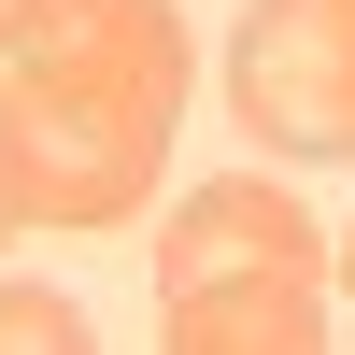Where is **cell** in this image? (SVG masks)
Here are the masks:
<instances>
[{"instance_id":"obj_3","label":"cell","mask_w":355,"mask_h":355,"mask_svg":"<svg viewBox=\"0 0 355 355\" xmlns=\"http://www.w3.org/2000/svg\"><path fill=\"white\" fill-rule=\"evenodd\" d=\"M242 270H341L270 171H214V185L157 227V284H242Z\"/></svg>"},{"instance_id":"obj_2","label":"cell","mask_w":355,"mask_h":355,"mask_svg":"<svg viewBox=\"0 0 355 355\" xmlns=\"http://www.w3.org/2000/svg\"><path fill=\"white\" fill-rule=\"evenodd\" d=\"M227 114L299 171H355V0H242Z\"/></svg>"},{"instance_id":"obj_4","label":"cell","mask_w":355,"mask_h":355,"mask_svg":"<svg viewBox=\"0 0 355 355\" xmlns=\"http://www.w3.org/2000/svg\"><path fill=\"white\" fill-rule=\"evenodd\" d=\"M157 355H327V270L157 284Z\"/></svg>"},{"instance_id":"obj_6","label":"cell","mask_w":355,"mask_h":355,"mask_svg":"<svg viewBox=\"0 0 355 355\" xmlns=\"http://www.w3.org/2000/svg\"><path fill=\"white\" fill-rule=\"evenodd\" d=\"M15 227H28V214H15V142H0V242H15Z\"/></svg>"},{"instance_id":"obj_7","label":"cell","mask_w":355,"mask_h":355,"mask_svg":"<svg viewBox=\"0 0 355 355\" xmlns=\"http://www.w3.org/2000/svg\"><path fill=\"white\" fill-rule=\"evenodd\" d=\"M341 299H355V227H341Z\"/></svg>"},{"instance_id":"obj_8","label":"cell","mask_w":355,"mask_h":355,"mask_svg":"<svg viewBox=\"0 0 355 355\" xmlns=\"http://www.w3.org/2000/svg\"><path fill=\"white\" fill-rule=\"evenodd\" d=\"M0 28H15V0H0Z\"/></svg>"},{"instance_id":"obj_5","label":"cell","mask_w":355,"mask_h":355,"mask_svg":"<svg viewBox=\"0 0 355 355\" xmlns=\"http://www.w3.org/2000/svg\"><path fill=\"white\" fill-rule=\"evenodd\" d=\"M0 355H100V341L57 284H0Z\"/></svg>"},{"instance_id":"obj_1","label":"cell","mask_w":355,"mask_h":355,"mask_svg":"<svg viewBox=\"0 0 355 355\" xmlns=\"http://www.w3.org/2000/svg\"><path fill=\"white\" fill-rule=\"evenodd\" d=\"M185 15L171 0H15L0 28V142L28 227H128L171 171L185 114Z\"/></svg>"}]
</instances>
